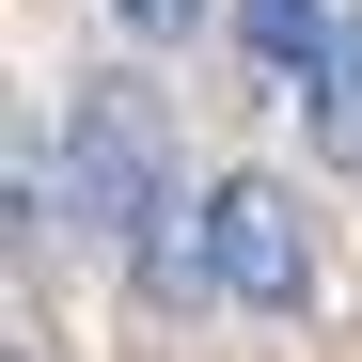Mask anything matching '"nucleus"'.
Returning <instances> with one entry per match:
<instances>
[{
  "mask_svg": "<svg viewBox=\"0 0 362 362\" xmlns=\"http://www.w3.org/2000/svg\"><path fill=\"white\" fill-rule=\"evenodd\" d=\"M47 221L110 236V252H142V236L173 221V127H158V95L127 64H95L64 95V127H47Z\"/></svg>",
  "mask_w": 362,
  "mask_h": 362,
  "instance_id": "nucleus-1",
  "label": "nucleus"
},
{
  "mask_svg": "<svg viewBox=\"0 0 362 362\" xmlns=\"http://www.w3.org/2000/svg\"><path fill=\"white\" fill-rule=\"evenodd\" d=\"M205 236H221V299H252V315H299V299H315V236H299L284 173H221Z\"/></svg>",
  "mask_w": 362,
  "mask_h": 362,
  "instance_id": "nucleus-2",
  "label": "nucleus"
},
{
  "mask_svg": "<svg viewBox=\"0 0 362 362\" xmlns=\"http://www.w3.org/2000/svg\"><path fill=\"white\" fill-rule=\"evenodd\" d=\"M236 32H252V64H284V95H299L362 16H346V0H236Z\"/></svg>",
  "mask_w": 362,
  "mask_h": 362,
  "instance_id": "nucleus-3",
  "label": "nucleus"
},
{
  "mask_svg": "<svg viewBox=\"0 0 362 362\" xmlns=\"http://www.w3.org/2000/svg\"><path fill=\"white\" fill-rule=\"evenodd\" d=\"M205 284H221V236H205V205H173L142 236V299H205Z\"/></svg>",
  "mask_w": 362,
  "mask_h": 362,
  "instance_id": "nucleus-4",
  "label": "nucleus"
},
{
  "mask_svg": "<svg viewBox=\"0 0 362 362\" xmlns=\"http://www.w3.org/2000/svg\"><path fill=\"white\" fill-rule=\"evenodd\" d=\"M110 16H127L142 47H173V32H205V0H110Z\"/></svg>",
  "mask_w": 362,
  "mask_h": 362,
  "instance_id": "nucleus-5",
  "label": "nucleus"
}]
</instances>
